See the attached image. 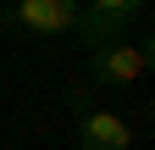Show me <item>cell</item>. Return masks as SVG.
Listing matches in <instances>:
<instances>
[{
	"label": "cell",
	"instance_id": "obj_2",
	"mask_svg": "<svg viewBox=\"0 0 155 150\" xmlns=\"http://www.w3.org/2000/svg\"><path fill=\"white\" fill-rule=\"evenodd\" d=\"M89 72H94V84L100 89H127V84H139V72H144V61H139V45H100V50H89Z\"/></svg>",
	"mask_w": 155,
	"mask_h": 150
},
{
	"label": "cell",
	"instance_id": "obj_4",
	"mask_svg": "<svg viewBox=\"0 0 155 150\" xmlns=\"http://www.w3.org/2000/svg\"><path fill=\"white\" fill-rule=\"evenodd\" d=\"M139 61H144V72H155V33L139 39Z\"/></svg>",
	"mask_w": 155,
	"mask_h": 150
},
{
	"label": "cell",
	"instance_id": "obj_1",
	"mask_svg": "<svg viewBox=\"0 0 155 150\" xmlns=\"http://www.w3.org/2000/svg\"><path fill=\"white\" fill-rule=\"evenodd\" d=\"M78 17H83V0H17L11 22H22L28 33H78Z\"/></svg>",
	"mask_w": 155,
	"mask_h": 150
},
{
	"label": "cell",
	"instance_id": "obj_3",
	"mask_svg": "<svg viewBox=\"0 0 155 150\" xmlns=\"http://www.w3.org/2000/svg\"><path fill=\"white\" fill-rule=\"evenodd\" d=\"M78 145L83 150H133V122L116 111H78Z\"/></svg>",
	"mask_w": 155,
	"mask_h": 150
}]
</instances>
